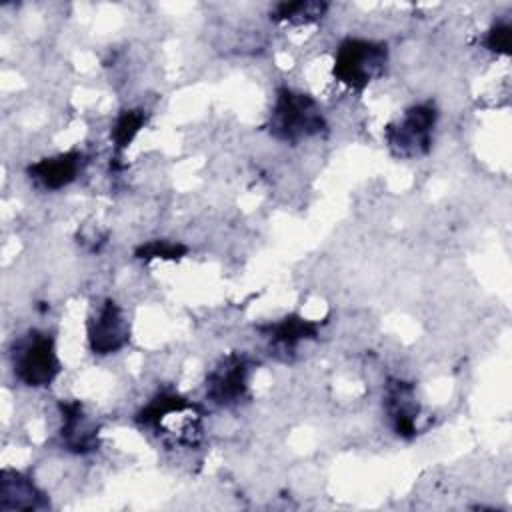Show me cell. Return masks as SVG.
<instances>
[{"mask_svg": "<svg viewBox=\"0 0 512 512\" xmlns=\"http://www.w3.org/2000/svg\"><path fill=\"white\" fill-rule=\"evenodd\" d=\"M60 410V444L64 450L84 456L100 448V426L86 412L80 400H62Z\"/></svg>", "mask_w": 512, "mask_h": 512, "instance_id": "9c48e42d", "label": "cell"}, {"mask_svg": "<svg viewBox=\"0 0 512 512\" xmlns=\"http://www.w3.org/2000/svg\"><path fill=\"white\" fill-rule=\"evenodd\" d=\"M48 506L46 494L30 476L16 470L0 472V510H42Z\"/></svg>", "mask_w": 512, "mask_h": 512, "instance_id": "7c38bea8", "label": "cell"}, {"mask_svg": "<svg viewBox=\"0 0 512 512\" xmlns=\"http://www.w3.org/2000/svg\"><path fill=\"white\" fill-rule=\"evenodd\" d=\"M324 322L310 320L300 314H286L284 318L268 324H260L258 332L270 342V346L282 352H294L302 342L316 340Z\"/></svg>", "mask_w": 512, "mask_h": 512, "instance_id": "8fae6325", "label": "cell"}, {"mask_svg": "<svg viewBox=\"0 0 512 512\" xmlns=\"http://www.w3.org/2000/svg\"><path fill=\"white\" fill-rule=\"evenodd\" d=\"M484 46L496 56L510 54V24L508 22H494L484 36Z\"/></svg>", "mask_w": 512, "mask_h": 512, "instance_id": "2e32d148", "label": "cell"}, {"mask_svg": "<svg viewBox=\"0 0 512 512\" xmlns=\"http://www.w3.org/2000/svg\"><path fill=\"white\" fill-rule=\"evenodd\" d=\"M388 64L386 42L368 38H344L334 52L332 76L348 90L362 92L378 80Z\"/></svg>", "mask_w": 512, "mask_h": 512, "instance_id": "3957f363", "label": "cell"}, {"mask_svg": "<svg viewBox=\"0 0 512 512\" xmlns=\"http://www.w3.org/2000/svg\"><path fill=\"white\" fill-rule=\"evenodd\" d=\"M12 370L18 382L28 388H46L60 374L56 342L50 334L30 330L14 342Z\"/></svg>", "mask_w": 512, "mask_h": 512, "instance_id": "277c9868", "label": "cell"}, {"mask_svg": "<svg viewBox=\"0 0 512 512\" xmlns=\"http://www.w3.org/2000/svg\"><path fill=\"white\" fill-rule=\"evenodd\" d=\"M186 254H188V248L184 244L172 242V240H164V238L162 240L160 238L148 240V242L136 246V250H134V258L144 260V262H148V260H172V262H178Z\"/></svg>", "mask_w": 512, "mask_h": 512, "instance_id": "9a60e30c", "label": "cell"}, {"mask_svg": "<svg viewBox=\"0 0 512 512\" xmlns=\"http://www.w3.org/2000/svg\"><path fill=\"white\" fill-rule=\"evenodd\" d=\"M438 122V110L432 102L408 106L402 116L384 128V140L396 158L412 160L426 156L432 148V134Z\"/></svg>", "mask_w": 512, "mask_h": 512, "instance_id": "5b68a950", "label": "cell"}, {"mask_svg": "<svg viewBox=\"0 0 512 512\" xmlns=\"http://www.w3.org/2000/svg\"><path fill=\"white\" fill-rule=\"evenodd\" d=\"M146 122H148V112L142 108H128L116 116L110 130V140L116 156H120L134 142V138L140 134Z\"/></svg>", "mask_w": 512, "mask_h": 512, "instance_id": "5bb4252c", "label": "cell"}, {"mask_svg": "<svg viewBox=\"0 0 512 512\" xmlns=\"http://www.w3.org/2000/svg\"><path fill=\"white\" fill-rule=\"evenodd\" d=\"M88 346L96 356H108L122 350L130 340V322L122 306L106 298L86 326Z\"/></svg>", "mask_w": 512, "mask_h": 512, "instance_id": "52a82bcc", "label": "cell"}, {"mask_svg": "<svg viewBox=\"0 0 512 512\" xmlns=\"http://www.w3.org/2000/svg\"><path fill=\"white\" fill-rule=\"evenodd\" d=\"M328 10L326 2L318 0H294V2H278L270 10V18L276 22H286L292 26L314 24L324 18Z\"/></svg>", "mask_w": 512, "mask_h": 512, "instance_id": "4fadbf2b", "label": "cell"}, {"mask_svg": "<svg viewBox=\"0 0 512 512\" xmlns=\"http://www.w3.org/2000/svg\"><path fill=\"white\" fill-rule=\"evenodd\" d=\"M382 406L394 434L402 440H412L418 434L420 402L412 382L400 378H388L384 384Z\"/></svg>", "mask_w": 512, "mask_h": 512, "instance_id": "ba28073f", "label": "cell"}, {"mask_svg": "<svg viewBox=\"0 0 512 512\" xmlns=\"http://www.w3.org/2000/svg\"><path fill=\"white\" fill-rule=\"evenodd\" d=\"M266 130L278 142L300 144L302 140L326 134L328 122L320 104L310 94L280 86L266 120Z\"/></svg>", "mask_w": 512, "mask_h": 512, "instance_id": "7a4b0ae2", "label": "cell"}, {"mask_svg": "<svg viewBox=\"0 0 512 512\" xmlns=\"http://www.w3.org/2000/svg\"><path fill=\"white\" fill-rule=\"evenodd\" d=\"M134 420L174 444L196 446L202 440L204 408L178 392H158L136 412Z\"/></svg>", "mask_w": 512, "mask_h": 512, "instance_id": "6da1fadb", "label": "cell"}, {"mask_svg": "<svg viewBox=\"0 0 512 512\" xmlns=\"http://www.w3.org/2000/svg\"><path fill=\"white\" fill-rule=\"evenodd\" d=\"M84 166V154L80 150H68L54 156L40 158L26 168V176L42 190H60L72 184Z\"/></svg>", "mask_w": 512, "mask_h": 512, "instance_id": "30bf717a", "label": "cell"}, {"mask_svg": "<svg viewBox=\"0 0 512 512\" xmlns=\"http://www.w3.org/2000/svg\"><path fill=\"white\" fill-rule=\"evenodd\" d=\"M250 372L252 366L244 354L222 356L206 376V400L222 408L238 406L248 398Z\"/></svg>", "mask_w": 512, "mask_h": 512, "instance_id": "8992f818", "label": "cell"}]
</instances>
